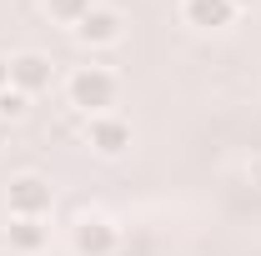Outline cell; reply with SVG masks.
<instances>
[{
	"instance_id": "cell-5",
	"label": "cell",
	"mask_w": 261,
	"mask_h": 256,
	"mask_svg": "<svg viewBox=\"0 0 261 256\" xmlns=\"http://www.w3.org/2000/svg\"><path fill=\"white\" fill-rule=\"evenodd\" d=\"M75 40L86 45V50H111V45H121L126 40V15L116 10V5H96L81 25H75Z\"/></svg>"
},
{
	"instance_id": "cell-9",
	"label": "cell",
	"mask_w": 261,
	"mask_h": 256,
	"mask_svg": "<svg viewBox=\"0 0 261 256\" xmlns=\"http://www.w3.org/2000/svg\"><path fill=\"white\" fill-rule=\"evenodd\" d=\"M40 10L56 20V25H65V31H75L91 10H96V0H40Z\"/></svg>"
},
{
	"instance_id": "cell-10",
	"label": "cell",
	"mask_w": 261,
	"mask_h": 256,
	"mask_svg": "<svg viewBox=\"0 0 261 256\" xmlns=\"http://www.w3.org/2000/svg\"><path fill=\"white\" fill-rule=\"evenodd\" d=\"M25 116H31V96H20L15 86L0 91V121H5V126H15V121H25Z\"/></svg>"
},
{
	"instance_id": "cell-3",
	"label": "cell",
	"mask_w": 261,
	"mask_h": 256,
	"mask_svg": "<svg viewBox=\"0 0 261 256\" xmlns=\"http://www.w3.org/2000/svg\"><path fill=\"white\" fill-rule=\"evenodd\" d=\"M50 206H56V186L45 176H35V171L10 176V186H5V216H50Z\"/></svg>"
},
{
	"instance_id": "cell-12",
	"label": "cell",
	"mask_w": 261,
	"mask_h": 256,
	"mask_svg": "<svg viewBox=\"0 0 261 256\" xmlns=\"http://www.w3.org/2000/svg\"><path fill=\"white\" fill-rule=\"evenodd\" d=\"M231 5H236V15H241V10H256L261 0H231Z\"/></svg>"
},
{
	"instance_id": "cell-7",
	"label": "cell",
	"mask_w": 261,
	"mask_h": 256,
	"mask_svg": "<svg viewBox=\"0 0 261 256\" xmlns=\"http://www.w3.org/2000/svg\"><path fill=\"white\" fill-rule=\"evenodd\" d=\"M5 246L15 256H40L50 246V216H5Z\"/></svg>"
},
{
	"instance_id": "cell-8",
	"label": "cell",
	"mask_w": 261,
	"mask_h": 256,
	"mask_svg": "<svg viewBox=\"0 0 261 256\" xmlns=\"http://www.w3.org/2000/svg\"><path fill=\"white\" fill-rule=\"evenodd\" d=\"M181 20L191 31L211 35V31H226L231 20H236V5L231 0H181Z\"/></svg>"
},
{
	"instance_id": "cell-1",
	"label": "cell",
	"mask_w": 261,
	"mask_h": 256,
	"mask_svg": "<svg viewBox=\"0 0 261 256\" xmlns=\"http://www.w3.org/2000/svg\"><path fill=\"white\" fill-rule=\"evenodd\" d=\"M116 96H121V81H116V70L111 65H70V75H65V100L81 111V116H100V111H116Z\"/></svg>"
},
{
	"instance_id": "cell-2",
	"label": "cell",
	"mask_w": 261,
	"mask_h": 256,
	"mask_svg": "<svg viewBox=\"0 0 261 256\" xmlns=\"http://www.w3.org/2000/svg\"><path fill=\"white\" fill-rule=\"evenodd\" d=\"M86 146L96 151V156L106 161H116V156H126L130 151V141H136V126H130L121 111H100V116H86Z\"/></svg>"
},
{
	"instance_id": "cell-4",
	"label": "cell",
	"mask_w": 261,
	"mask_h": 256,
	"mask_svg": "<svg viewBox=\"0 0 261 256\" xmlns=\"http://www.w3.org/2000/svg\"><path fill=\"white\" fill-rule=\"evenodd\" d=\"M70 246H75V256H116L121 226L111 221V216H100V211H91V216H81V221L70 226Z\"/></svg>"
},
{
	"instance_id": "cell-11",
	"label": "cell",
	"mask_w": 261,
	"mask_h": 256,
	"mask_svg": "<svg viewBox=\"0 0 261 256\" xmlns=\"http://www.w3.org/2000/svg\"><path fill=\"white\" fill-rule=\"evenodd\" d=\"M0 91H10V56H0Z\"/></svg>"
},
{
	"instance_id": "cell-13",
	"label": "cell",
	"mask_w": 261,
	"mask_h": 256,
	"mask_svg": "<svg viewBox=\"0 0 261 256\" xmlns=\"http://www.w3.org/2000/svg\"><path fill=\"white\" fill-rule=\"evenodd\" d=\"M5 136H10V126H5V121H0V146H5Z\"/></svg>"
},
{
	"instance_id": "cell-6",
	"label": "cell",
	"mask_w": 261,
	"mask_h": 256,
	"mask_svg": "<svg viewBox=\"0 0 261 256\" xmlns=\"http://www.w3.org/2000/svg\"><path fill=\"white\" fill-rule=\"evenodd\" d=\"M10 86H15L20 96L50 91V86H56V61H50L45 50H15V56H10Z\"/></svg>"
}]
</instances>
